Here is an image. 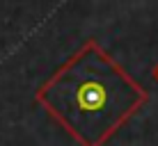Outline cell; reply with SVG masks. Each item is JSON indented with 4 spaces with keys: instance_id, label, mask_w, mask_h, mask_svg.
Listing matches in <instances>:
<instances>
[{
    "instance_id": "obj_1",
    "label": "cell",
    "mask_w": 158,
    "mask_h": 146,
    "mask_svg": "<svg viewBox=\"0 0 158 146\" xmlns=\"http://www.w3.org/2000/svg\"><path fill=\"white\" fill-rule=\"evenodd\" d=\"M37 101L83 146H101L147 94L96 44H87L39 89Z\"/></svg>"
}]
</instances>
